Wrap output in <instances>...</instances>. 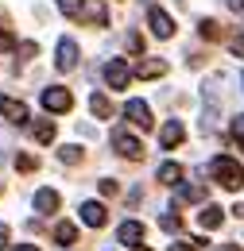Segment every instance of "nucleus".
Here are the masks:
<instances>
[{
  "label": "nucleus",
  "instance_id": "obj_30",
  "mask_svg": "<svg viewBox=\"0 0 244 251\" xmlns=\"http://www.w3.org/2000/svg\"><path fill=\"white\" fill-rule=\"evenodd\" d=\"M214 251H241L237 244H221V248H214Z\"/></svg>",
  "mask_w": 244,
  "mask_h": 251
},
{
  "label": "nucleus",
  "instance_id": "obj_31",
  "mask_svg": "<svg viewBox=\"0 0 244 251\" xmlns=\"http://www.w3.org/2000/svg\"><path fill=\"white\" fill-rule=\"evenodd\" d=\"M12 251H39V248H31V244H20V248H12Z\"/></svg>",
  "mask_w": 244,
  "mask_h": 251
},
{
  "label": "nucleus",
  "instance_id": "obj_28",
  "mask_svg": "<svg viewBox=\"0 0 244 251\" xmlns=\"http://www.w3.org/2000/svg\"><path fill=\"white\" fill-rule=\"evenodd\" d=\"M0 248H8V224H0Z\"/></svg>",
  "mask_w": 244,
  "mask_h": 251
},
{
  "label": "nucleus",
  "instance_id": "obj_18",
  "mask_svg": "<svg viewBox=\"0 0 244 251\" xmlns=\"http://www.w3.org/2000/svg\"><path fill=\"white\" fill-rule=\"evenodd\" d=\"M59 8H62V16H70V20H78V16L86 12V0H59Z\"/></svg>",
  "mask_w": 244,
  "mask_h": 251
},
{
  "label": "nucleus",
  "instance_id": "obj_26",
  "mask_svg": "<svg viewBox=\"0 0 244 251\" xmlns=\"http://www.w3.org/2000/svg\"><path fill=\"white\" fill-rule=\"evenodd\" d=\"M202 35H206V39H217V24L214 20H202Z\"/></svg>",
  "mask_w": 244,
  "mask_h": 251
},
{
  "label": "nucleus",
  "instance_id": "obj_15",
  "mask_svg": "<svg viewBox=\"0 0 244 251\" xmlns=\"http://www.w3.org/2000/svg\"><path fill=\"white\" fill-rule=\"evenodd\" d=\"M221 220H225V213H221L217 205H206V209L198 213V224H202V228H221Z\"/></svg>",
  "mask_w": 244,
  "mask_h": 251
},
{
  "label": "nucleus",
  "instance_id": "obj_6",
  "mask_svg": "<svg viewBox=\"0 0 244 251\" xmlns=\"http://www.w3.org/2000/svg\"><path fill=\"white\" fill-rule=\"evenodd\" d=\"M55 66H59L62 74H70V70L78 66V43H74V39H62V43H59V54H55Z\"/></svg>",
  "mask_w": 244,
  "mask_h": 251
},
{
  "label": "nucleus",
  "instance_id": "obj_29",
  "mask_svg": "<svg viewBox=\"0 0 244 251\" xmlns=\"http://www.w3.org/2000/svg\"><path fill=\"white\" fill-rule=\"evenodd\" d=\"M225 4H229L233 12H244V0H225Z\"/></svg>",
  "mask_w": 244,
  "mask_h": 251
},
{
  "label": "nucleus",
  "instance_id": "obj_32",
  "mask_svg": "<svg viewBox=\"0 0 244 251\" xmlns=\"http://www.w3.org/2000/svg\"><path fill=\"white\" fill-rule=\"evenodd\" d=\"M241 85H244V74H241Z\"/></svg>",
  "mask_w": 244,
  "mask_h": 251
},
{
  "label": "nucleus",
  "instance_id": "obj_5",
  "mask_svg": "<svg viewBox=\"0 0 244 251\" xmlns=\"http://www.w3.org/2000/svg\"><path fill=\"white\" fill-rule=\"evenodd\" d=\"M105 81L113 85V89H128V81H132V70L124 58H113V62L105 66Z\"/></svg>",
  "mask_w": 244,
  "mask_h": 251
},
{
  "label": "nucleus",
  "instance_id": "obj_8",
  "mask_svg": "<svg viewBox=\"0 0 244 251\" xmlns=\"http://www.w3.org/2000/svg\"><path fill=\"white\" fill-rule=\"evenodd\" d=\"M124 116H128L136 127H144V131L152 127V108H148L144 100H128V104H124Z\"/></svg>",
  "mask_w": 244,
  "mask_h": 251
},
{
  "label": "nucleus",
  "instance_id": "obj_21",
  "mask_svg": "<svg viewBox=\"0 0 244 251\" xmlns=\"http://www.w3.org/2000/svg\"><path fill=\"white\" fill-rule=\"evenodd\" d=\"M179 201H202V189L198 186H179Z\"/></svg>",
  "mask_w": 244,
  "mask_h": 251
},
{
  "label": "nucleus",
  "instance_id": "obj_13",
  "mask_svg": "<svg viewBox=\"0 0 244 251\" xmlns=\"http://www.w3.org/2000/svg\"><path fill=\"white\" fill-rule=\"evenodd\" d=\"M159 182H163V186H179V182H183V166H179V162H163V166H159Z\"/></svg>",
  "mask_w": 244,
  "mask_h": 251
},
{
  "label": "nucleus",
  "instance_id": "obj_10",
  "mask_svg": "<svg viewBox=\"0 0 244 251\" xmlns=\"http://www.w3.org/2000/svg\"><path fill=\"white\" fill-rule=\"evenodd\" d=\"M78 213H82V224H90V228H101V224L109 220V213H105V205H101V201H86Z\"/></svg>",
  "mask_w": 244,
  "mask_h": 251
},
{
  "label": "nucleus",
  "instance_id": "obj_12",
  "mask_svg": "<svg viewBox=\"0 0 244 251\" xmlns=\"http://www.w3.org/2000/svg\"><path fill=\"white\" fill-rule=\"evenodd\" d=\"M59 209V193L55 189H39L35 193V213H55Z\"/></svg>",
  "mask_w": 244,
  "mask_h": 251
},
{
  "label": "nucleus",
  "instance_id": "obj_7",
  "mask_svg": "<svg viewBox=\"0 0 244 251\" xmlns=\"http://www.w3.org/2000/svg\"><path fill=\"white\" fill-rule=\"evenodd\" d=\"M117 240H121L124 248H140L144 244V224L140 220H124L121 228H117Z\"/></svg>",
  "mask_w": 244,
  "mask_h": 251
},
{
  "label": "nucleus",
  "instance_id": "obj_33",
  "mask_svg": "<svg viewBox=\"0 0 244 251\" xmlns=\"http://www.w3.org/2000/svg\"><path fill=\"white\" fill-rule=\"evenodd\" d=\"M140 251H148V248H140Z\"/></svg>",
  "mask_w": 244,
  "mask_h": 251
},
{
  "label": "nucleus",
  "instance_id": "obj_14",
  "mask_svg": "<svg viewBox=\"0 0 244 251\" xmlns=\"http://www.w3.org/2000/svg\"><path fill=\"white\" fill-rule=\"evenodd\" d=\"M163 74H167V62H159V58H148L136 66V77H163Z\"/></svg>",
  "mask_w": 244,
  "mask_h": 251
},
{
  "label": "nucleus",
  "instance_id": "obj_22",
  "mask_svg": "<svg viewBox=\"0 0 244 251\" xmlns=\"http://www.w3.org/2000/svg\"><path fill=\"white\" fill-rule=\"evenodd\" d=\"M159 224H163V232H179V224H183V220H179V213H163Z\"/></svg>",
  "mask_w": 244,
  "mask_h": 251
},
{
  "label": "nucleus",
  "instance_id": "obj_16",
  "mask_svg": "<svg viewBox=\"0 0 244 251\" xmlns=\"http://www.w3.org/2000/svg\"><path fill=\"white\" fill-rule=\"evenodd\" d=\"M90 108H93L97 120H109V116H113V104H109V97H105V93H93L90 97Z\"/></svg>",
  "mask_w": 244,
  "mask_h": 251
},
{
  "label": "nucleus",
  "instance_id": "obj_25",
  "mask_svg": "<svg viewBox=\"0 0 244 251\" xmlns=\"http://www.w3.org/2000/svg\"><path fill=\"white\" fill-rule=\"evenodd\" d=\"M233 139H241V143H244V112L233 120Z\"/></svg>",
  "mask_w": 244,
  "mask_h": 251
},
{
  "label": "nucleus",
  "instance_id": "obj_11",
  "mask_svg": "<svg viewBox=\"0 0 244 251\" xmlns=\"http://www.w3.org/2000/svg\"><path fill=\"white\" fill-rule=\"evenodd\" d=\"M183 135H186V127L179 124V120H167V124H163V131H159V143H163V151L179 147V143H183Z\"/></svg>",
  "mask_w": 244,
  "mask_h": 251
},
{
  "label": "nucleus",
  "instance_id": "obj_27",
  "mask_svg": "<svg viewBox=\"0 0 244 251\" xmlns=\"http://www.w3.org/2000/svg\"><path fill=\"white\" fill-rule=\"evenodd\" d=\"M16 166H20V170H35V158L31 155H16Z\"/></svg>",
  "mask_w": 244,
  "mask_h": 251
},
{
  "label": "nucleus",
  "instance_id": "obj_20",
  "mask_svg": "<svg viewBox=\"0 0 244 251\" xmlns=\"http://www.w3.org/2000/svg\"><path fill=\"white\" fill-rule=\"evenodd\" d=\"M59 158H62V162H70V166H74V162L82 158V147H74V143H66V147H59Z\"/></svg>",
  "mask_w": 244,
  "mask_h": 251
},
{
  "label": "nucleus",
  "instance_id": "obj_9",
  "mask_svg": "<svg viewBox=\"0 0 244 251\" xmlns=\"http://www.w3.org/2000/svg\"><path fill=\"white\" fill-rule=\"evenodd\" d=\"M148 24H152V35H159V39H171V35H175V24H171V16H167L163 8H152V12H148Z\"/></svg>",
  "mask_w": 244,
  "mask_h": 251
},
{
  "label": "nucleus",
  "instance_id": "obj_1",
  "mask_svg": "<svg viewBox=\"0 0 244 251\" xmlns=\"http://www.w3.org/2000/svg\"><path fill=\"white\" fill-rule=\"evenodd\" d=\"M210 174H214L225 189H241L244 186V166L237 158H229V155H217L214 162H210Z\"/></svg>",
  "mask_w": 244,
  "mask_h": 251
},
{
  "label": "nucleus",
  "instance_id": "obj_17",
  "mask_svg": "<svg viewBox=\"0 0 244 251\" xmlns=\"http://www.w3.org/2000/svg\"><path fill=\"white\" fill-rule=\"evenodd\" d=\"M31 135H35L39 143H51V139H55V124H51V120H31Z\"/></svg>",
  "mask_w": 244,
  "mask_h": 251
},
{
  "label": "nucleus",
  "instance_id": "obj_23",
  "mask_svg": "<svg viewBox=\"0 0 244 251\" xmlns=\"http://www.w3.org/2000/svg\"><path fill=\"white\" fill-rule=\"evenodd\" d=\"M229 50H233L237 58H244V35H233V39H229Z\"/></svg>",
  "mask_w": 244,
  "mask_h": 251
},
{
  "label": "nucleus",
  "instance_id": "obj_24",
  "mask_svg": "<svg viewBox=\"0 0 244 251\" xmlns=\"http://www.w3.org/2000/svg\"><path fill=\"white\" fill-rule=\"evenodd\" d=\"M202 240H179V244H171V251H198Z\"/></svg>",
  "mask_w": 244,
  "mask_h": 251
},
{
  "label": "nucleus",
  "instance_id": "obj_19",
  "mask_svg": "<svg viewBox=\"0 0 244 251\" xmlns=\"http://www.w3.org/2000/svg\"><path fill=\"white\" fill-rule=\"evenodd\" d=\"M55 240H59V244H74V240H78V228H74V224H59V228H55Z\"/></svg>",
  "mask_w": 244,
  "mask_h": 251
},
{
  "label": "nucleus",
  "instance_id": "obj_3",
  "mask_svg": "<svg viewBox=\"0 0 244 251\" xmlns=\"http://www.w3.org/2000/svg\"><path fill=\"white\" fill-rule=\"evenodd\" d=\"M0 112H4L12 124H31L28 104H24V100H16V97H8V93H0Z\"/></svg>",
  "mask_w": 244,
  "mask_h": 251
},
{
  "label": "nucleus",
  "instance_id": "obj_4",
  "mask_svg": "<svg viewBox=\"0 0 244 251\" xmlns=\"http://www.w3.org/2000/svg\"><path fill=\"white\" fill-rule=\"evenodd\" d=\"M113 147H117L124 158H140V155H144V143H140L136 135H128L124 127H117V131H113Z\"/></svg>",
  "mask_w": 244,
  "mask_h": 251
},
{
  "label": "nucleus",
  "instance_id": "obj_2",
  "mask_svg": "<svg viewBox=\"0 0 244 251\" xmlns=\"http://www.w3.org/2000/svg\"><path fill=\"white\" fill-rule=\"evenodd\" d=\"M39 100H43V108H47V112H70V108H74V97L66 93L62 85L43 89V97H39Z\"/></svg>",
  "mask_w": 244,
  "mask_h": 251
}]
</instances>
